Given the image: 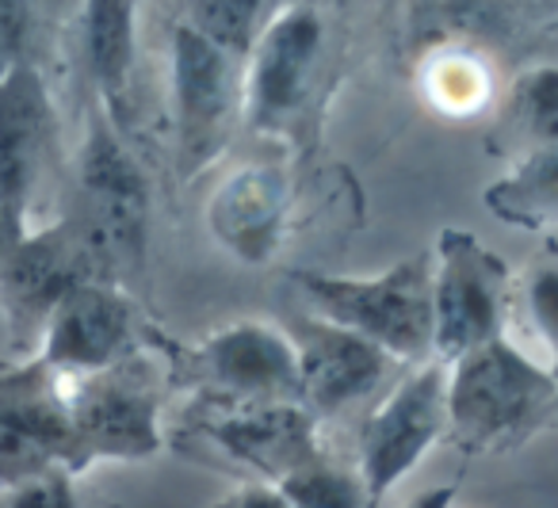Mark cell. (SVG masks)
<instances>
[{
	"label": "cell",
	"instance_id": "obj_5",
	"mask_svg": "<svg viewBox=\"0 0 558 508\" xmlns=\"http://www.w3.org/2000/svg\"><path fill=\"white\" fill-rule=\"evenodd\" d=\"M326 32V16L311 0L288 4L264 24L241 77V123L253 134L295 142L311 131L318 96L329 81Z\"/></svg>",
	"mask_w": 558,
	"mask_h": 508
},
{
	"label": "cell",
	"instance_id": "obj_9",
	"mask_svg": "<svg viewBox=\"0 0 558 508\" xmlns=\"http://www.w3.org/2000/svg\"><path fill=\"white\" fill-rule=\"evenodd\" d=\"M241 58L226 55L195 27L177 24L169 39L172 126H177L180 180H195L222 157L241 123Z\"/></svg>",
	"mask_w": 558,
	"mask_h": 508
},
{
	"label": "cell",
	"instance_id": "obj_16",
	"mask_svg": "<svg viewBox=\"0 0 558 508\" xmlns=\"http://www.w3.org/2000/svg\"><path fill=\"white\" fill-rule=\"evenodd\" d=\"M50 142H54V104L43 70L24 58L0 77V203L27 218L43 184Z\"/></svg>",
	"mask_w": 558,
	"mask_h": 508
},
{
	"label": "cell",
	"instance_id": "obj_23",
	"mask_svg": "<svg viewBox=\"0 0 558 508\" xmlns=\"http://www.w3.org/2000/svg\"><path fill=\"white\" fill-rule=\"evenodd\" d=\"M520 306H524V317L532 325V332L543 340L550 363L558 367V261H539L524 271L520 279Z\"/></svg>",
	"mask_w": 558,
	"mask_h": 508
},
{
	"label": "cell",
	"instance_id": "obj_2",
	"mask_svg": "<svg viewBox=\"0 0 558 508\" xmlns=\"http://www.w3.org/2000/svg\"><path fill=\"white\" fill-rule=\"evenodd\" d=\"M88 233L104 264L108 283L126 287L146 271L149 253V180L134 161L123 131L111 123L96 104L85 119V138L77 149V177H73V207L65 210Z\"/></svg>",
	"mask_w": 558,
	"mask_h": 508
},
{
	"label": "cell",
	"instance_id": "obj_11",
	"mask_svg": "<svg viewBox=\"0 0 558 508\" xmlns=\"http://www.w3.org/2000/svg\"><path fill=\"white\" fill-rule=\"evenodd\" d=\"M81 283H108V276L77 218L62 215L27 233L0 264V317L9 325L12 348H35L58 302Z\"/></svg>",
	"mask_w": 558,
	"mask_h": 508
},
{
	"label": "cell",
	"instance_id": "obj_28",
	"mask_svg": "<svg viewBox=\"0 0 558 508\" xmlns=\"http://www.w3.org/2000/svg\"><path fill=\"white\" fill-rule=\"evenodd\" d=\"M451 497H456V485H440V489L421 493L410 508H451Z\"/></svg>",
	"mask_w": 558,
	"mask_h": 508
},
{
	"label": "cell",
	"instance_id": "obj_1",
	"mask_svg": "<svg viewBox=\"0 0 558 508\" xmlns=\"http://www.w3.org/2000/svg\"><path fill=\"white\" fill-rule=\"evenodd\" d=\"M558 421V378L509 337L448 363V439L463 459L512 455Z\"/></svg>",
	"mask_w": 558,
	"mask_h": 508
},
{
	"label": "cell",
	"instance_id": "obj_12",
	"mask_svg": "<svg viewBox=\"0 0 558 508\" xmlns=\"http://www.w3.org/2000/svg\"><path fill=\"white\" fill-rule=\"evenodd\" d=\"M440 439H448V363L428 360L405 371L356 424V470L375 505L383 508V497Z\"/></svg>",
	"mask_w": 558,
	"mask_h": 508
},
{
	"label": "cell",
	"instance_id": "obj_10",
	"mask_svg": "<svg viewBox=\"0 0 558 508\" xmlns=\"http://www.w3.org/2000/svg\"><path fill=\"white\" fill-rule=\"evenodd\" d=\"M283 332L299 355L303 406L318 424L352 421V416L360 424L410 371L379 344L318 314H291Z\"/></svg>",
	"mask_w": 558,
	"mask_h": 508
},
{
	"label": "cell",
	"instance_id": "obj_26",
	"mask_svg": "<svg viewBox=\"0 0 558 508\" xmlns=\"http://www.w3.org/2000/svg\"><path fill=\"white\" fill-rule=\"evenodd\" d=\"M210 508H291V500L283 497V489H279V485L241 482L238 489H230L226 497H218Z\"/></svg>",
	"mask_w": 558,
	"mask_h": 508
},
{
	"label": "cell",
	"instance_id": "obj_18",
	"mask_svg": "<svg viewBox=\"0 0 558 508\" xmlns=\"http://www.w3.org/2000/svg\"><path fill=\"white\" fill-rule=\"evenodd\" d=\"M482 203L497 222L517 230H558V146L517 157V165L486 188Z\"/></svg>",
	"mask_w": 558,
	"mask_h": 508
},
{
	"label": "cell",
	"instance_id": "obj_19",
	"mask_svg": "<svg viewBox=\"0 0 558 508\" xmlns=\"http://www.w3.org/2000/svg\"><path fill=\"white\" fill-rule=\"evenodd\" d=\"M494 142L520 157L558 146V65H535L520 73L505 96Z\"/></svg>",
	"mask_w": 558,
	"mask_h": 508
},
{
	"label": "cell",
	"instance_id": "obj_6",
	"mask_svg": "<svg viewBox=\"0 0 558 508\" xmlns=\"http://www.w3.org/2000/svg\"><path fill=\"white\" fill-rule=\"evenodd\" d=\"M172 447L233 470L245 482L279 485L311 462L326 459L322 424L299 401L271 406H215L192 401L172 432Z\"/></svg>",
	"mask_w": 558,
	"mask_h": 508
},
{
	"label": "cell",
	"instance_id": "obj_7",
	"mask_svg": "<svg viewBox=\"0 0 558 508\" xmlns=\"http://www.w3.org/2000/svg\"><path fill=\"white\" fill-rule=\"evenodd\" d=\"M172 390L192 394V401L215 406H271V401H299L303 406V378H299L295 344L283 329L264 322H233L215 329L199 344H172L165 340Z\"/></svg>",
	"mask_w": 558,
	"mask_h": 508
},
{
	"label": "cell",
	"instance_id": "obj_13",
	"mask_svg": "<svg viewBox=\"0 0 558 508\" xmlns=\"http://www.w3.org/2000/svg\"><path fill=\"white\" fill-rule=\"evenodd\" d=\"M70 378L39 355L0 363V489L70 470Z\"/></svg>",
	"mask_w": 558,
	"mask_h": 508
},
{
	"label": "cell",
	"instance_id": "obj_4",
	"mask_svg": "<svg viewBox=\"0 0 558 508\" xmlns=\"http://www.w3.org/2000/svg\"><path fill=\"white\" fill-rule=\"evenodd\" d=\"M295 287L306 299V314L352 329L379 344L402 367L436 360L433 344V249L405 256L375 279L299 271Z\"/></svg>",
	"mask_w": 558,
	"mask_h": 508
},
{
	"label": "cell",
	"instance_id": "obj_14",
	"mask_svg": "<svg viewBox=\"0 0 558 508\" xmlns=\"http://www.w3.org/2000/svg\"><path fill=\"white\" fill-rule=\"evenodd\" d=\"M161 337L142 322L138 302L119 283H81L50 314L39 340V360L65 378L96 375L119 360L157 344Z\"/></svg>",
	"mask_w": 558,
	"mask_h": 508
},
{
	"label": "cell",
	"instance_id": "obj_25",
	"mask_svg": "<svg viewBox=\"0 0 558 508\" xmlns=\"http://www.w3.org/2000/svg\"><path fill=\"white\" fill-rule=\"evenodd\" d=\"M32 35V0H0V77L27 55Z\"/></svg>",
	"mask_w": 558,
	"mask_h": 508
},
{
	"label": "cell",
	"instance_id": "obj_24",
	"mask_svg": "<svg viewBox=\"0 0 558 508\" xmlns=\"http://www.w3.org/2000/svg\"><path fill=\"white\" fill-rule=\"evenodd\" d=\"M4 508H85L77 493V474L50 470V474L24 482L16 489H4Z\"/></svg>",
	"mask_w": 558,
	"mask_h": 508
},
{
	"label": "cell",
	"instance_id": "obj_30",
	"mask_svg": "<svg viewBox=\"0 0 558 508\" xmlns=\"http://www.w3.org/2000/svg\"><path fill=\"white\" fill-rule=\"evenodd\" d=\"M550 371H555V378H558V367H550Z\"/></svg>",
	"mask_w": 558,
	"mask_h": 508
},
{
	"label": "cell",
	"instance_id": "obj_22",
	"mask_svg": "<svg viewBox=\"0 0 558 508\" xmlns=\"http://www.w3.org/2000/svg\"><path fill=\"white\" fill-rule=\"evenodd\" d=\"M433 108L448 111V116H471V111L489 104V73L478 58L471 55H448L436 58L428 65V85H425Z\"/></svg>",
	"mask_w": 558,
	"mask_h": 508
},
{
	"label": "cell",
	"instance_id": "obj_29",
	"mask_svg": "<svg viewBox=\"0 0 558 508\" xmlns=\"http://www.w3.org/2000/svg\"><path fill=\"white\" fill-rule=\"evenodd\" d=\"M0 508H4V489H0Z\"/></svg>",
	"mask_w": 558,
	"mask_h": 508
},
{
	"label": "cell",
	"instance_id": "obj_17",
	"mask_svg": "<svg viewBox=\"0 0 558 508\" xmlns=\"http://www.w3.org/2000/svg\"><path fill=\"white\" fill-rule=\"evenodd\" d=\"M142 0H85L81 9V58L100 111L119 126H134V62H138Z\"/></svg>",
	"mask_w": 558,
	"mask_h": 508
},
{
	"label": "cell",
	"instance_id": "obj_15",
	"mask_svg": "<svg viewBox=\"0 0 558 508\" xmlns=\"http://www.w3.org/2000/svg\"><path fill=\"white\" fill-rule=\"evenodd\" d=\"M295 188L279 165H245L215 188L207 230L241 264H268L288 238Z\"/></svg>",
	"mask_w": 558,
	"mask_h": 508
},
{
	"label": "cell",
	"instance_id": "obj_3",
	"mask_svg": "<svg viewBox=\"0 0 558 508\" xmlns=\"http://www.w3.org/2000/svg\"><path fill=\"white\" fill-rule=\"evenodd\" d=\"M172 394L165 340L104 367L70 378L73 474L96 462H142L161 451V406Z\"/></svg>",
	"mask_w": 558,
	"mask_h": 508
},
{
	"label": "cell",
	"instance_id": "obj_21",
	"mask_svg": "<svg viewBox=\"0 0 558 508\" xmlns=\"http://www.w3.org/2000/svg\"><path fill=\"white\" fill-rule=\"evenodd\" d=\"M260 12L264 0H184V20L180 24L195 27L203 39H210L226 55L245 62L256 35L264 32Z\"/></svg>",
	"mask_w": 558,
	"mask_h": 508
},
{
	"label": "cell",
	"instance_id": "obj_8",
	"mask_svg": "<svg viewBox=\"0 0 558 508\" xmlns=\"http://www.w3.org/2000/svg\"><path fill=\"white\" fill-rule=\"evenodd\" d=\"M512 271L478 233L444 226L433 245V344L436 360L456 363L466 352L505 337Z\"/></svg>",
	"mask_w": 558,
	"mask_h": 508
},
{
	"label": "cell",
	"instance_id": "obj_27",
	"mask_svg": "<svg viewBox=\"0 0 558 508\" xmlns=\"http://www.w3.org/2000/svg\"><path fill=\"white\" fill-rule=\"evenodd\" d=\"M27 233H32V230H27V218L0 203V264L9 261V253L27 238Z\"/></svg>",
	"mask_w": 558,
	"mask_h": 508
},
{
	"label": "cell",
	"instance_id": "obj_20",
	"mask_svg": "<svg viewBox=\"0 0 558 508\" xmlns=\"http://www.w3.org/2000/svg\"><path fill=\"white\" fill-rule=\"evenodd\" d=\"M291 508H379L360 477L356 462H341L333 455L311 462L288 482H279Z\"/></svg>",
	"mask_w": 558,
	"mask_h": 508
}]
</instances>
